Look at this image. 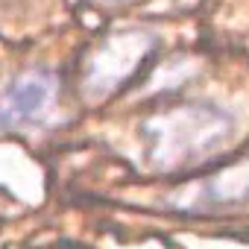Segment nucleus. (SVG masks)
I'll return each mask as SVG.
<instances>
[{
	"mask_svg": "<svg viewBox=\"0 0 249 249\" xmlns=\"http://www.w3.org/2000/svg\"><path fill=\"white\" fill-rule=\"evenodd\" d=\"M229 132L231 117L214 106H182L144 123L150 159L164 167L202 159L208 150L220 147Z\"/></svg>",
	"mask_w": 249,
	"mask_h": 249,
	"instance_id": "nucleus-1",
	"label": "nucleus"
},
{
	"mask_svg": "<svg viewBox=\"0 0 249 249\" xmlns=\"http://www.w3.org/2000/svg\"><path fill=\"white\" fill-rule=\"evenodd\" d=\"M56 103V76L50 71L21 73L0 94V129H21L41 120Z\"/></svg>",
	"mask_w": 249,
	"mask_h": 249,
	"instance_id": "nucleus-2",
	"label": "nucleus"
},
{
	"mask_svg": "<svg viewBox=\"0 0 249 249\" xmlns=\"http://www.w3.org/2000/svg\"><path fill=\"white\" fill-rule=\"evenodd\" d=\"M205 199L214 205H231V202H246L249 199V161H240L220 176H214L205 188Z\"/></svg>",
	"mask_w": 249,
	"mask_h": 249,
	"instance_id": "nucleus-3",
	"label": "nucleus"
}]
</instances>
